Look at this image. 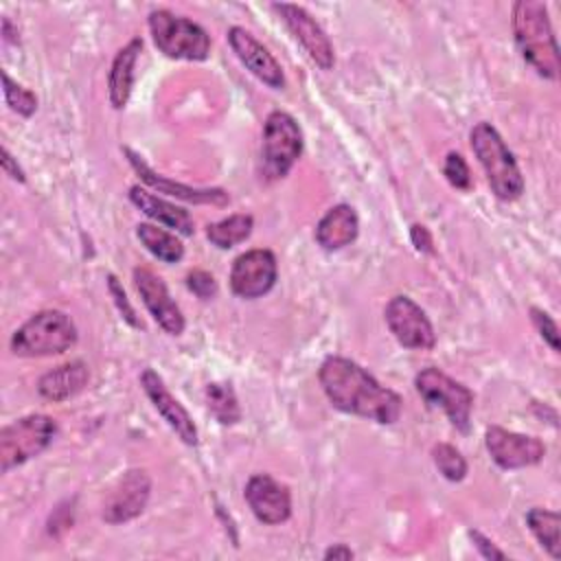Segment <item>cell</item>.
Segmentation results:
<instances>
[{
  "instance_id": "cell-16",
  "label": "cell",
  "mask_w": 561,
  "mask_h": 561,
  "mask_svg": "<svg viewBox=\"0 0 561 561\" xmlns=\"http://www.w3.org/2000/svg\"><path fill=\"white\" fill-rule=\"evenodd\" d=\"M228 42L230 48L234 50V55L239 57V61L265 85L274 88V90H283L285 88V75L280 64L276 61V57L245 28L241 26H232L228 28Z\"/></svg>"
},
{
  "instance_id": "cell-14",
  "label": "cell",
  "mask_w": 561,
  "mask_h": 561,
  "mask_svg": "<svg viewBox=\"0 0 561 561\" xmlns=\"http://www.w3.org/2000/svg\"><path fill=\"white\" fill-rule=\"evenodd\" d=\"M151 480L142 469L127 471L110 491L103 504V519L107 524H123L138 517L149 500Z\"/></svg>"
},
{
  "instance_id": "cell-29",
  "label": "cell",
  "mask_w": 561,
  "mask_h": 561,
  "mask_svg": "<svg viewBox=\"0 0 561 561\" xmlns=\"http://www.w3.org/2000/svg\"><path fill=\"white\" fill-rule=\"evenodd\" d=\"M443 173L447 178V182L456 188H462L467 191L471 186V173H469V167L465 162V158L456 151H449L447 158H445V164H443Z\"/></svg>"
},
{
  "instance_id": "cell-33",
  "label": "cell",
  "mask_w": 561,
  "mask_h": 561,
  "mask_svg": "<svg viewBox=\"0 0 561 561\" xmlns=\"http://www.w3.org/2000/svg\"><path fill=\"white\" fill-rule=\"evenodd\" d=\"M469 537L473 539L476 550H478L484 559H491V561H495V559H506V554H504L500 548H495V543H493L489 537H484L480 530H469Z\"/></svg>"
},
{
  "instance_id": "cell-4",
  "label": "cell",
  "mask_w": 561,
  "mask_h": 561,
  "mask_svg": "<svg viewBox=\"0 0 561 561\" xmlns=\"http://www.w3.org/2000/svg\"><path fill=\"white\" fill-rule=\"evenodd\" d=\"M75 342L77 327L70 316L59 309H44L11 335V351L20 357H46L66 353Z\"/></svg>"
},
{
  "instance_id": "cell-32",
  "label": "cell",
  "mask_w": 561,
  "mask_h": 561,
  "mask_svg": "<svg viewBox=\"0 0 561 561\" xmlns=\"http://www.w3.org/2000/svg\"><path fill=\"white\" fill-rule=\"evenodd\" d=\"M186 287L202 300H208L217 294V283H215V276L206 270H193L188 276H186Z\"/></svg>"
},
{
  "instance_id": "cell-7",
  "label": "cell",
  "mask_w": 561,
  "mask_h": 561,
  "mask_svg": "<svg viewBox=\"0 0 561 561\" xmlns=\"http://www.w3.org/2000/svg\"><path fill=\"white\" fill-rule=\"evenodd\" d=\"M414 386L416 392L421 394V399L430 405V408H440L449 423L467 434L471 427V410H473V392L451 379L449 375H445L438 368H423L416 377H414Z\"/></svg>"
},
{
  "instance_id": "cell-13",
  "label": "cell",
  "mask_w": 561,
  "mask_h": 561,
  "mask_svg": "<svg viewBox=\"0 0 561 561\" xmlns=\"http://www.w3.org/2000/svg\"><path fill=\"white\" fill-rule=\"evenodd\" d=\"M245 502L261 524H283L291 515V493L287 484L267 473H256L245 484Z\"/></svg>"
},
{
  "instance_id": "cell-1",
  "label": "cell",
  "mask_w": 561,
  "mask_h": 561,
  "mask_svg": "<svg viewBox=\"0 0 561 561\" xmlns=\"http://www.w3.org/2000/svg\"><path fill=\"white\" fill-rule=\"evenodd\" d=\"M318 379L333 408L346 414L364 416L381 425H390L401 416V397L381 386L368 370L348 357H327L320 364Z\"/></svg>"
},
{
  "instance_id": "cell-9",
  "label": "cell",
  "mask_w": 561,
  "mask_h": 561,
  "mask_svg": "<svg viewBox=\"0 0 561 561\" xmlns=\"http://www.w3.org/2000/svg\"><path fill=\"white\" fill-rule=\"evenodd\" d=\"M386 324L394 340L405 348L427 351L436 344V333L425 311L408 296H394L386 305Z\"/></svg>"
},
{
  "instance_id": "cell-3",
  "label": "cell",
  "mask_w": 561,
  "mask_h": 561,
  "mask_svg": "<svg viewBox=\"0 0 561 561\" xmlns=\"http://www.w3.org/2000/svg\"><path fill=\"white\" fill-rule=\"evenodd\" d=\"M469 142L486 173V182L493 195L502 202L517 199L524 193V178L515 156L511 153L497 129L491 123L480 121L473 125Z\"/></svg>"
},
{
  "instance_id": "cell-30",
  "label": "cell",
  "mask_w": 561,
  "mask_h": 561,
  "mask_svg": "<svg viewBox=\"0 0 561 561\" xmlns=\"http://www.w3.org/2000/svg\"><path fill=\"white\" fill-rule=\"evenodd\" d=\"M107 289H110V296L114 298V305H116V309L121 311V316H123L131 327L142 329V322L136 318V311H134V307L129 305L127 294H125V289L121 287V283H118V278H116L114 274H107Z\"/></svg>"
},
{
  "instance_id": "cell-17",
  "label": "cell",
  "mask_w": 561,
  "mask_h": 561,
  "mask_svg": "<svg viewBox=\"0 0 561 561\" xmlns=\"http://www.w3.org/2000/svg\"><path fill=\"white\" fill-rule=\"evenodd\" d=\"M140 386L158 414L167 421V425L178 434V438L186 445H197V427L186 412V408L167 390L162 377L153 368H145L140 375Z\"/></svg>"
},
{
  "instance_id": "cell-23",
  "label": "cell",
  "mask_w": 561,
  "mask_h": 561,
  "mask_svg": "<svg viewBox=\"0 0 561 561\" xmlns=\"http://www.w3.org/2000/svg\"><path fill=\"white\" fill-rule=\"evenodd\" d=\"M136 237L162 263H178L184 256L182 241L175 234L167 232L164 228H158L153 224H138Z\"/></svg>"
},
{
  "instance_id": "cell-6",
  "label": "cell",
  "mask_w": 561,
  "mask_h": 561,
  "mask_svg": "<svg viewBox=\"0 0 561 561\" xmlns=\"http://www.w3.org/2000/svg\"><path fill=\"white\" fill-rule=\"evenodd\" d=\"M57 423L46 414L22 416L0 430V471L9 473L13 467L39 456L55 438Z\"/></svg>"
},
{
  "instance_id": "cell-26",
  "label": "cell",
  "mask_w": 561,
  "mask_h": 561,
  "mask_svg": "<svg viewBox=\"0 0 561 561\" xmlns=\"http://www.w3.org/2000/svg\"><path fill=\"white\" fill-rule=\"evenodd\" d=\"M206 403L208 412L221 423V425H234L241 419L239 401L230 383L213 381L206 386Z\"/></svg>"
},
{
  "instance_id": "cell-28",
  "label": "cell",
  "mask_w": 561,
  "mask_h": 561,
  "mask_svg": "<svg viewBox=\"0 0 561 561\" xmlns=\"http://www.w3.org/2000/svg\"><path fill=\"white\" fill-rule=\"evenodd\" d=\"M2 85H4V101L13 112H18L24 118L35 114L37 96L28 88H22L20 83H15L7 72H2Z\"/></svg>"
},
{
  "instance_id": "cell-36",
  "label": "cell",
  "mask_w": 561,
  "mask_h": 561,
  "mask_svg": "<svg viewBox=\"0 0 561 561\" xmlns=\"http://www.w3.org/2000/svg\"><path fill=\"white\" fill-rule=\"evenodd\" d=\"M322 557H324V559H344V561H346V559H353L355 552H353L346 543H335V546L327 548Z\"/></svg>"
},
{
  "instance_id": "cell-19",
  "label": "cell",
  "mask_w": 561,
  "mask_h": 561,
  "mask_svg": "<svg viewBox=\"0 0 561 561\" xmlns=\"http://www.w3.org/2000/svg\"><path fill=\"white\" fill-rule=\"evenodd\" d=\"M359 219L353 206L337 204L324 213L316 226V241L322 250L335 252L351 245L357 239Z\"/></svg>"
},
{
  "instance_id": "cell-24",
  "label": "cell",
  "mask_w": 561,
  "mask_h": 561,
  "mask_svg": "<svg viewBox=\"0 0 561 561\" xmlns=\"http://www.w3.org/2000/svg\"><path fill=\"white\" fill-rule=\"evenodd\" d=\"M254 228V219L252 215L245 213H234L221 221L208 224L206 226V237L213 245H217L219 250H228L241 241H245L250 237Z\"/></svg>"
},
{
  "instance_id": "cell-5",
  "label": "cell",
  "mask_w": 561,
  "mask_h": 561,
  "mask_svg": "<svg viewBox=\"0 0 561 561\" xmlns=\"http://www.w3.org/2000/svg\"><path fill=\"white\" fill-rule=\"evenodd\" d=\"M149 31L160 53L171 59L204 61L210 53L208 33L188 18L158 9L149 13Z\"/></svg>"
},
{
  "instance_id": "cell-15",
  "label": "cell",
  "mask_w": 561,
  "mask_h": 561,
  "mask_svg": "<svg viewBox=\"0 0 561 561\" xmlns=\"http://www.w3.org/2000/svg\"><path fill=\"white\" fill-rule=\"evenodd\" d=\"M134 285H136L147 311L151 313V318L169 335H180L184 331L186 322H184V316H182L180 307L171 298L164 280L147 267H136L134 270Z\"/></svg>"
},
{
  "instance_id": "cell-12",
  "label": "cell",
  "mask_w": 561,
  "mask_h": 561,
  "mask_svg": "<svg viewBox=\"0 0 561 561\" xmlns=\"http://www.w3.org/2000/svg\"><path fill=\"white\" fill-rule=\"evenodd\" d=\"M274 11L280 13L283 22L291 31V35L307 50L311 61L322 70H331L335 64L333 44L322 31V26L311 18V13L298 4H274Z\"/></svg>"
},
{
  "instance_id": "cell-27",
  "label": "cell",
  "mask_w": 561,
  "mask_h": 561,
  "mask_svg": "<svg viewBox=\"0 0 561 561\" xmlns=\"http://www.w3.org/2000/svg\"><path fill=\"white\" fill-rule=\"evenodd\" d=\"M432 460L443 478L449 482H460L467 476V460L465 456L449 443H436L432 447Z\"/></svg>"
},
{
  "instance_id": "cell-2",
  "label": "cell",
  "mask_w": 561,
  "mask_h": 561,
  "mask_svg": "<svg viewBox=\"0 0 561 561\" xmlns=\"http://www.w3.org/2000/svg\"><path fill=\"white\" fill-rule=\"evenodd\" d=\"M513 33L522 57L543 79L559 77V48L548 18V7L539 0H519L513 7Z\"/></svg>"
},
{
  "instance_id": "cell-25",
  "label": "cell",
  "mask_w": 561,
  "mask_h": 561,
  "mask_svg": "<svg viewBox=\"0 0 561 561\" xmlns=\"http://www.w3.org/2000/svg\"><path fill=\"white\" fill-rule=\"evenodd\" d=\"M526 524H528L530 533L535 535V539L541 543V548H546L552 559H559L561 557V543H559L561 517H559V513L535 506L526 513Z\"/></svg>"
},
{
  "instance_id": "cell-31",
  "label": "cell",
  "mask_w": 561,
  "mask_h": 561,
  "mask_svg": "<svg viewBox=\"0 0 561 561\" xmlns=\"http://www.w3.org/2000/svg\"><path fill=\"white\" fill-rule=\"evenodd\" d=\"M530 318L539 335L550 344V348L559 351V329H557V322L550 318V313H546L539 307H530Z\"/></svg>"
},
{
  "instance_id": "cell-22",
  "label": "cell",
  "mask_w": 561,
  "mask_h": 561,
  "mask_svg": "<svg viewBox=\"0 0 561 561\" xmlns=\"http://www.w3.org/2000/svg\"><path fill=\"white\" fill-rule=\"evenodd\" d=\"M140 50H142V39L134 37L116 53V57L112 61L107 88H110V103L114 110H123L129 101L131 85H134V66H136Z\"/></svg>"
},
{
  "instance_id": "cell-21",
  "label": "cell",
  "mask_w": 561,
  "mask_h": 561,
  "mask_svg": "<svg viewBox=\"0 0 561 561\" xmlns=\"http://www.w3.org/2000/svg\"><path fill=\"white\" fill-rule=\"evenodd\" d=\"M90 381V370L88 366L77 359V362H68V364H61V366H55L53 370L44 373L39 377V383H37V390L44 399L48 401H66L75 394H79Z\"/></svg>"
},
{
  "instance_id": "cell-34",
  "label": "cell",
  "mask_w": 561,
  "mask_h": 561,
  "mask_svg": "<svg viewBox=\"0 0 561 561\" xmlns=\"http://www.w3.org/2000/svg\"><path fill=\"white\" fill-rule=\"evenodd\" d=\"M410 241L419 252H432V234L423 224H412L410 228Z\"/></svg>"
},
{
  "instance_id": "cell-10",
  "label": "cell",
  "mask_w": 561,
  "mask_h": 561,
  "mask_svg": "<svg viewBox=\"0 0 561 561\" xmlns=\"http://www.w3.org/2000/svg\"><path fill=\"white\" fill-rule=\"evenodd\" d=\"M278 276L276 256L270 250L254 248L239 254L230 270V289L234 296L252 300L267 294Z\"/></svg>"
},
{
  "instance_id": "cell-18",
  "label": "cell",
  "mask_w": 561,
  "mask_h": 561,
  "mask_svg": "<svg viewBox=\"0 0 561 561\" xmlns=\"http://www.w3.org/2000/svg\"><path fill=\"white\" fill-rule=\"evenodd\" d=\"M123 153L127 156L131 169L140 175V180L156 188L158 193H164V195H173V197H180L184 202H191V204H213V206H226L230 202V195L224 191V188H195V186H188V184H182V182H173L160 173H156L136 151H131L129 147H123Z\"/></svg>"
},
{
  "instance_id": "cell-20",
  "label": "cell",
  "mask_w": 561,
  "mask_h": 561,
  "mask_svg": "<svg viewBox=\"0 0 561 561\" xmlns=\"http://www.w3.org/2000/svg\"><path fill=\"white\" fill-rule=\"evenodd\" d=\"M129 202L142 210L149 219L167 226V228H173L175 232L184 234V237H191L195 232V224H193V217L188 215V210L140 188V186H131L129 188Z\"/></svg>"
},
{
  "instance_id": "cell-8",
  "label": "cell",
  "mask_w": 561,
  "mask_h": 561,
  "mask_svg": "<svg viewBox=\"0 0 561 561\" xmlns=\"http://www.w3.org/2000/svg\"><path fill=\"white\" fill-rule=\"evenodd\" d=\"M302 153V131L294 116L274 110L267 114L263 125V171L267 178L278 180L289 173Z\"/></svg>"
},
{
  "instance_id": "cell-11",
  "label": "cell",
  "mask_w": 561,
  "mask_h": 561,
  "mask_svg": "<svg viewBox=\"0 0 561 561\" xmlns=\"http://www.w3.org/2000/svg\"><path fill=\"white\" fill-rule=\"evenodd\" d=\"M484 445L491 454L493 462L502 469H524L541 462L546 456V445L526 434H517L511 430H504L500 425H491L484 432Z\"/></svg>"
},
{
  "instance_id": "cell-35",
  "label": "cell",
  "mask_w": 561,
  "mask_h": 561,
  "mask_svg": "<svg viewBox=\"0 0 561 561\" xmlns=\"http://www.w3.org/2000/svg\"><path fill=\"white\" fill-rule=\"evenodd\" d=\"M0 160H2V171H4L11 180H15V182H26L22 167L13 160V156L9 153L7 147H2V158H0Z\"/></svg>"
}]
</instances>
